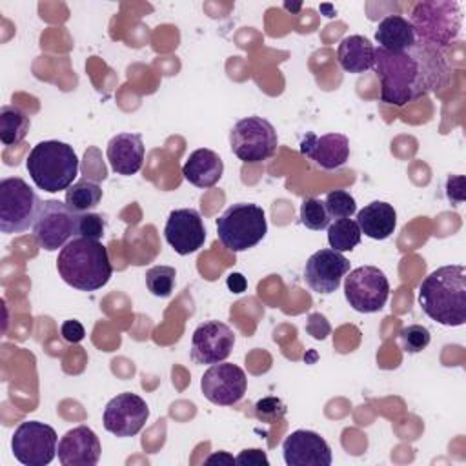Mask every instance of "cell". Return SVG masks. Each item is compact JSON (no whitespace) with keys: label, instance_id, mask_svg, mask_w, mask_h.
<instances>
[{"label":"cell","instance_id":"6da1fadb","mask_svg":"<svg viewBox=\"0 0 466 466\" xmlns=\"http://www.w3.org/2000/svg\"><path fill=\"white\" fill-rule=\"evenodd\" d=\"M373 69L380 80V100L399 107L442 87L450 75L442 51L419 40L399 53L375 47Z\"/></svg>","mask_w":466,"mask_h":466},{"label":"cell","instance_id":"7a4b0ae2","mask_svg":"<svg viewBox=\"0 0 466 466\" xmlns=\"http://www.w3.org/2000/svg\"><path fill=\"white\" fill-rule=\"evenodd\" d=\"M422 311L442 326H462L466 322V268L462 264L441 266L419 286Z\"/></svg>","mask_w":466,"mask_h":466},{"label":"cell","instance_id":"3957f363","mask_svg":"<svg viewBox=\"0 0 466 466\" xmlns=\"http://www.w3.org/2000/svg\"><path fill=\"white\" fill-rule=\"evenodd\" d=\"M56 271L67 286L80 291L100 289L113 275L107 248L86 237L71 238L58 251Z\"/></svg>","mask_w":466,"mask_h":466},{"label":"cell","instance_id":"277c9868","mask_svg":"<svg viewBox=\"0 0 466 466\" xmlns=\"http://www.w3.org/2000/svg\"><path fill=\"white\" fill-rule=\"evenodd\" d=\"M27 173L38 189L58 193L67 189L78 175V157L67 142L44 140L33 146L25 158Z\"/></svg>","mask_w":466,"mask_h":466},{"label":"cell","instance_id":"5b68a950","mask_svg":"<svg viewBox=\"0 0 466 466\" xmlns=\"http://www.w3.org/2000/svg\"><path fill=\"white\" fill-rule=\"evenodd\" d=\"M408 20L419 42L442 51L459 36L462 9L453 0H422L413 5Z\"/></svg>","mask_w":466,"mask_h":466},{"label":"cell","instance_id":"8992f818","mask_svg":"<svg viewBox=\"0 0 466 466\" xmlns=\"http://www.w3.org/2000/svg\"><path fill=\"white\" fill-rule=\"evenodd\" d=\"M268 233L266 213L258 204H231L217 218V235L224 248L233 253L257 246Z\"/></svg>","mask_w":466,"mask_h":466},{"label":"cell","instance_id":"52a82bcc","mask_svg":"<svg viewBox=\"0 0 466 466\" xmlns=\"http://www.w3.org/2000/svg\"><path fill=\"white\" fill-rule=\"evenodd\" d=\"M40 198L20 177L0 182V231L5 235L24 233L33 228L40 211Z\"/></svg>","mask_w":466,"mask_h":466},{"label":"cell","instance_id":"ba28073f","mask_svg":"<svg viewBox=\"0 0 466 466\" xmlns=\"http://www.w3.org/2000/svg\"><path fill=\"white\" fill-rule=\"evenodd\" d=\"M233 155L246 164H258L271 158L279 146V137L271 122L262 116H244L229 131Z\"/></svg>","mask_w":466,"mask_h":466},{"label":"cell","instance_id":"9c48e42d","mask_svg":"<svg viewBox=\"0 0 466 466\" xmlns=\"http://www.w3.org/2000/svg\"><path fill=\"white\" fill-rule=\"evenodd\" d=\"M76 226L78 213L69 209L66 202L49 198L40 206L33 224V237L42 249L56 251L76 237Z\"/></svg>","mask_w":466,"mask_h":466},{"label":"cell","instance_id":"30bf717a","mask_svg":"<svg viewBox=\"0 0 466 466\" xmlns=\"http://www.w3.org/2000/svg\"><path fill=\"white\" fill-rule=\"evenodd\" d=\"M344 297L355 311L375 313L390 297V282L377 266H359L344 277Z\"/></svg>","mask_w":466,"mask_h":466},{"label":"cell","instance_id":"8fae6325","mask_svg":"<svg viewBox=\"0 0 466 466\" xmlns=\"http://www.w3.org/2000/svg\"><path fill=\"white\" fill-rule=\"evenodd\" d=\"M58 448L56 431L40 420L20 422L11 437V451L24 466L49 464Z\"/></svg>","mask_w":466,"mask_h":466},{"label":"cell","instance_id":"7c38bea8","mask_svg":"<svg viewBox=\"0 0 466 466\" xmlns=\"http://www.w3.org/2000/svg\"><path fill=\"white\" fill-rule=\"evenodd\" d=\"M200 390L209 402L218 406H233L246 395L248 377L237 364L217 362L204 371Z\"/></svg>","mask_w":466,"mask_h":466},{"label":"cell","instance_id":"4fadbf2b","mask_svg":"<svg viewBox=\"0 0 466 466\" xmlns=\"http://www.w3.org/2000/svg\"><path fill=\"white\" fill-rule=\"evenodd\" d=\"M149 408L142 397L131 391L113 397L102 413L104 428L115 437H133L147 422Z\"/></svg>","mask_w":466,"mask_h":466},{"label":"cell","instance_id":"5bb4252c","mask_svg":"<svg viewBox=\"0 0 466 466\" xmlns=\"http://www.w3.org/2000/svg\"><path fill=\"white\" fill-rule=\"evenodd\" d=\"M235 346L233 329L220 320L198 324L191 335V360L197 364L224 362Z\"/></svg>","mask_w":466,"mask_h":466},{"label":"cell","instance_id":"9a60e30c","mask_svg":"<svg viewBox=\"0 0 466 466\" xmlns=\"http://www.w3.org/2000/svg\"><path fill=\"white\" fill-rule=\"evenodd\" d=\"M350 271V260L328 248L315 251L304 268V280L306 284L319 295H329L339 289L342 279Z\"/></svg>","mask_w":466,"mask_h":466},{"label":"cell","instance_id":"2e32d148","mask_svg":"<svg viewBox=\"0 0 466 466\" xmlns=\"http://www.w3.org/2000/svg\"><path fill=\"white\" fill-rule=\"evenodd\" d=\"M166 242L178 253L189 255L198 251L206 240V228L200 213L193 208L173 209L164 226Z\"/></svg>","mask_w":466,"mask_h":466},{"label":"cell","instance_id":"e0dca14e","mask_svg":"<svg viewBox=\"0 0 466 466\" xmlns=\"http://www.w3.org/2000/svg\"><path fill=\"white\" fill-rule=\"evenodd\" d=\"M282 455L288 466H329L331 448L317 431L295 430L282 442Z\"/></svg>","mask_w":466,"mask_h":466},{"label":"cell","instance_id":"ac0fdd59","mask_svg":"<svg viewBox=\"0 0 466 466\" xmlns=\"http://www.w3.org/2000/svg\"><path fill=\"white\" fill-rule=\"evenodd\" d=\"M100 441L89 426H76L58 441V461L62 466H95L100 461Z\"/></svg>","mask_w":466,"mask_h":466},{"label":"cell","instance_id":"d6986e66","mask_svg":"<svg viewBox=\"0 0 466 466\" xmlns=\"http://www.w3.org/2000/svg\"><path fill=\"white\" fill-rule=\"evenodd\" d=\"M300 153L322 169H339L348 162L350 140L342 133H306L300 140Z\"/></svg>","mask_w":466,"mask_h":466},{"label":"cell","instance_id":"ffe728a7","mask_svg":"<svg viewBox=\"0 0 466 466\" xmlns=\"http://www.w3.org/2000/svg\"><path fill=\"white\" fill-rule=\"evenodd\" d=\"M107 162L116 175L131 177L142 169L144 142L138 133H118L107 142Z\"/></svg>","mask_w":466,"mask_h":466},{"label":"cell","instance_id":"44dd1931","mask_svg":"<svg viewBox=\"0 0 466 466\" xmlns=\"http://www.w3.org/2000/svg\"><path fill=\"white\" fill-rule=\"evenodd\" d=\"M224 173V162L218 157V153L208 149V147H200L195 149L184 162L182 166V175L184 178L202 189L213 187L215 184H218V180L222 178Z\"/></svg>","mask_w":466,"mask_h":466},{"label":"cell","instance_id":"7402d4cb","mask_svg":"<svg viewBox=\"0 0 466 466\" xmlns=\"http://www.w3.org/2000/svg\"><path fill=\"white\" fill-rule=\"evenodd\" d=\"M357 224L360 233L373 240L388 238L397 226V211L391 204L373 200L357 213Z\"/></svg>","mask_w":466,"mask_h":466},{"label":"cell","instance_id":"603a6c76","mask_svg":"<svg viewBox=\"0 0 466 466\" xmlns=\"http://www.w3.org/2000/svg\"><path fill=\"white\" fill-rule=\"evenodd\" d=\"M375 40L377 47L390 53L406 51L417 44V36L410 20L400 15L384 16L375 29Z\"/></svg>","mask_w":466,"mask_h":466},{"label":"cell","instance_id":"cb8c5ba5","mask_svg":"<svg viewBox=\"0 0 466 466\" xmlns=\"http://www.w3.org/2000/svg\"><path fill=\"white\" fill-rule=\"evenodd\" d=\"M375 46L362 35L344 36L337 47V62L346 73H364L373 67Z\"/></svg>","mask_w":466,"mask_h":466},{"label":"cell","instance_id":"d4e9b609","mask_svg":"<svg viewBox=\"0 0 466 466\" xmlns=\"http://www.w3.org/2000/svg\"><path fill=\"white\" fill-rule=\"evenodd\" d=\"M31 127L29 115L15 104L0 107V140L4 146L20 144Z\"/></svg>","mask_w":466,"mask_h":466},{"label":"cell","instance_id":"484cf974","mask_svg":"<svg viewBox=\"0 0 466 466\" xmlns=\"http://www.w3.org/2000/svg\"><path fill=\"white\" fill-rule=\"evenodd\" d=\"M102 200V187L89 178H80L66 189V204L75 213H89Z\"/></svg>","mask_w":466,"mask_h":466},{"label":"cell","instance_id":"4316f807","mask_svg":"<svg viewBox=\"0 0 466 466\" xmlns=\"http://www.w3.org/2000/svg\"><path fill=\"white\" fill-rule=\"evenodd\" d=\"M360 228L357 220L351 218H339L333 224L328 226V242L329 248L342 253V251H351L360 244Z\"/></svg>","mask_w":466,"mask_h":466},{"label":"cell","instance_id":"83f0119b","mask_svg":"<svg viewBox=\"0 0 466 466\" xmlns=\"http://www.w3.org/2000/svg\"><path fill=\"white\" fill-rule=\"evenodd\" d=\"M177 271L171 266H153L146 271V286L151 295L166 299L173 293Z\"/></svg>","mask_w":466,"mask_h":466},{"label":"cell","instance_id":"f1b7e54d","mask_svg":"<svg viewBox=\"0 0 466 466\" xmlns=\"http://www.w3.org/2000/svg\"><path fill=\"white\" fill-rule=\"evenodd\" d=\"M300 222L313 231L326 229L329 226V215L326 211L324 200L317 197H306L300 204Z\"/></svg>","mask_w":466,"mask_h":466},{"label":"cell","instance_id":"f546056e","mask_svg":"<svg viewBox=\"0 0 466 466\" xmlns=\"http://www.w3.org/2000/svg\"><path fill=\"white\" fill-rule=\"evenodd\" d=\"M324 206H326V211H328L329 218H335V220L350 218L357 211L355 198L344 189L329 191L324 198Z\"/></svg>","mask_w":466,"mask_h":466},{"label":"cell","instance_id":"4dcf8cb0","mask_svg":"<svg viewBox=\"0 0 466 466\" xmlns=\"http://www.w3.org/2000/svg\"><path fill=\"white\" fill-rule=\"evenodd\" d=\"M399 339H400V346L406 353H419V351L426 350L428 344L431 342V333L422 324H411V326H406L400 329Z\"/></svg>","mask_w":466,"mask_h":466},{"label":"cell","instance_id":"1f68e13d","mask_svg":"<svg viewBox=\"0 0 466 466\" xmlns=\"http://www.w3.org/2000/svg\"><path fill=\"white\" fill-rule=\"evenodd\" d=\"M286 404L279 397H264L255 402V415L258 420L273 424L286 415Z\"/></svg>","mask_w":466,"mask_h":466},{"label":"cell","instance_id":"d6a6232c","mask_svg":"<svg viewBox=\"0 0 466 466\" xmlns=\"http://www.w3.org/2000/svg\"><path fill=\"white\" fill-rule=\"evenodd\" d=\"M104 220L96 213H80L78 215V226H76V237H86L93 240H100L104 235Z\"/></svg>","mask_w":466,"mask_h":466},{"label":"cell","instance_id":"836d02e7","mask_svg":"<svg viewBox=\"0 0 466 466\" xmlns=\"http://www.w3.org/2000/svg\"><path fill=\"white\" fill-rule=\"evenodd\" d=\"M235 464H238V466H269V459H268L266 451H262L258 448H248V450H242L235 457Z\"/></svg>","mask_w":466,"mask_h":466},{"label":"cell","instance_id":"e575fe53","mask_svg":"<svg viewBox=\"0 0 466 466\" xmlns=\"http://www.w3.org/2000/svg\"><path fill=\"white\" fill-rule=\"evenodd\" d=\"M329 322L326 320V317L324 315H320V313H311L309 317H308V322H306V331L313 337V339H317V340H322V339H326V335L329 333Z\"/></svg>","mask_w":466,"mask_h":466},{"label":"cell","instance_id":"d590c367","mask_svg":"<svg viewBox=\"0 0 466 466\" xmlns=\"http://www.w3.org/2000/svg\"><path fill=\"white\" fill-rule=\"evenodd\" d=\"M60 335L66 342H71V344H76L80 342L84 337H86V329L84 326L78 322V320H64L62 326H60Z\"/></svg>","mask_w":466,"mask_h":466},{"label":"cell","instance_id":"8d00e7d4","mask_svg":"<svg viewBox=\"0 0 466 466\" xmlns=\"http://www.w3.org/2000/svg\"><path fill=\"white\" fill-rule=\"evenodd\" d=\"M226 284H228L229 291H233V293H242L248 288V280L242 273H229L226 279Z\"/></svg>","mask_w":466,"mask_h":466},{"label":"cell","instance_id":"74e56055","mask_svg":"<svg viewBox=\"0 0 466 466\" xmlns=\"http://www.w3.org/2000/svg\"><path fill=\"white\" fill-rule=\"evenodd\" d=\"M204 462H206V464H224V466H231V464H235V457L229 455L228 451H213Z\"/></svg>","mask_w":466,"mask_h":466}]
</instances>
